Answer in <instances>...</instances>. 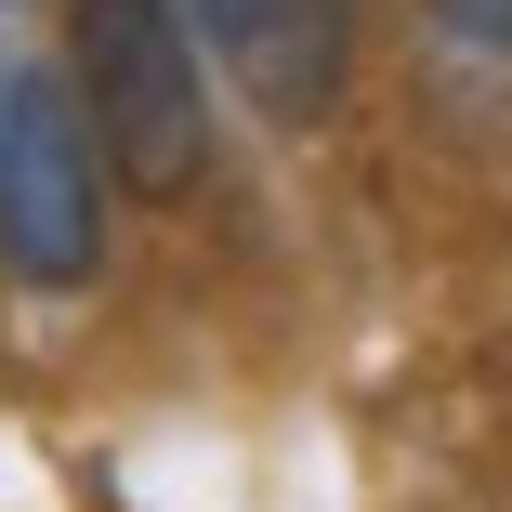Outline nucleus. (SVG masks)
Returning a JSON list of instances; mask_svg holds the SVG:
<instances>
[{
  "mask_svg": "<svg viewBox=\"0 0 512 512\" xmlns=\"http://www.w3.org/2000/svg\"><path fill=\"white\" fill-rule=\"evenodd\" d=\"M434 27L460 53H486V66H512V0H434Z\"/></svg>",
  "mask_w": 512,
  "mask_h": 512,
  "instance_id": "4",
  "label": "nucleus"
},
{
  "mask_svg": "<svg viewBox=\"0 0 512 512\" xmlns=\"http://www.w3.org/2000/svg\"><path fill=\"white\" fill-rule=\"evenodd\" d=\"M66 92H79L92 145H106V184L197 197V171H211V66H197V27L171 0H66Z\"/></svg>",
  "mask_w": 512,
  "mask_h": 512,
  "instance_id": "1",
  "label": "nucleus"
},
{
  "mask_svg": "<svg viewBox=\"0 0 512 512\" xmlns=\"http://www.w3.org/2000/svg\"><path fill=\"white\" fill-rule=\"evenodd\" d=\"M0 263L27 289H79L106 263V145H92L66 66H14L0 92Z\"/></svg>",
  "mask_w": 512,
  "mask_h": 512,
  "instance_id": "2",
  "label": "nucleus"
},
{
  "mask_svg": "<svg viewBox=\"0 0 512 512\" xmlns=\"http://www.w3.org/2000/svg\"><path fill=\"white\" fill-rule=\"evenodd\" d=\"M171 14L197 27V53H224L237 92L263 119H289V132H316L342 106V79H355V0H171Z\"/></svg>",
  "mask_w": 512,
  "mask_h": 512,
  "instance_id": "3",
  "label": "nucleus"
}]
</instances>
